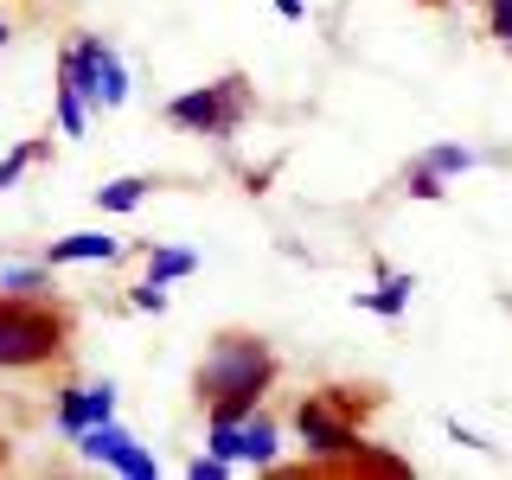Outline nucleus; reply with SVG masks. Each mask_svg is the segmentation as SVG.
Segmentation results:
<instances>
[{
  "label": "nucleus",
  "instance_id": "f257e3e1",
  "mask_svg": "<svg viewBox=\"0 0 512 480\" xmlns=\"http://www.w3.org/2000/svg\"><path fill=\"white\" fill-rule=\"evenodd\" d=\"M276 378H282L276 346H269L263 333L231 327V333H218V340L205 346L199 372H192V391H199L205 416H231V423H244L250 410H263V397H269Z\"/></svg>",
  "mask_w": 512,
  "mask_h": 480
},
{
  "label": "nucleus",
  "instance_id": "f03ea898",
  "mask_svg": "<svg viewBox=\"0 0 512 480\" xmlns=\"http://www.w3.org/2000/svg\"><path fill=\"white\" fill-rule=\"evenodd\" d=\"M288 429H295L308 468H365L372 461V436L346 416V384H327V391L301 397Z\"/></svg>",
  "mask_w": 512,
  "mask_h": 480
},
{
  "label": "nucleus",
  "instance_id": "7ed1b4c3",
  "mask_svg": "<svg viewBox=\"0 0 512 480\" xmlns=\"http://www.w3.org/2000/svg\"><path fill=\"white\" fill-rule=\"evenodd\" d=\"M167 128H180V135H205V141H231L237 128L250 116V77L244 71H224L212 84H192L180 96H167Z\"/></svg>",
  "mask_w": 512,
  "mask_h": 480
},
{
  "label": "nucleus",
  "instance_id": "20e7f679",
  "mask_svg": "<svg viewBox=\"0 0 512 480\" xmlns=\"http://www.w3.org/2000/svg\"><path fill=\"white\" fill-rule=\"evenodd\" d=\"M64 314L45 308V301H20L0 295V372H32V365L58 359L64 352Z\"/></svg>",
  "mask_w": 512,
  "mask_h": 480
},
{
  "label": "nucleus",
  "instance_id": "39448f33",
  "mask_svg": "<svg viewBox=\"0 0 512 480\" xmlns=\"http://www.w3.org/2000/svg\"><path fill=\"white\" fill-rule=\"evenodd\" d=\"M205 448L224 455L231 468H282V423L269 410H250L244 423H231V416H205Z\"/></svg>",
  "mask_w": 512,
  "mask_h": 480
},
{
  "label": "nucleus",
  "instance_id": "423d86ee",
  "mask_svg": "<svg viewBox=\"0 0 512 480\" xmlns=\"http://www.w3.org/2000/svg\"><path fill=\"white\" fill-rule=\"evenodd\" d=\"M122 256H128L122 237H109V231H71V237H58V244L45 250V263L71 269V263H122Z\"/></svg>",
  "mask_w": 512,
  "mask_h": 480
},
{
  "label": "nucleus",
  "instance_id": "0eeeda50",
  "mask_svg": "<svg viewBox=\"0 0 512 480\" xmlns=\"http://www.w3.org/2000/svg\"><path fill=\"white\" fill-rule=\"evenodd\" d=\"M410 288H416V276H404V269H391V276H378V288H359V308L365 314H378V320H404L410 314Z\"/></svg>",
  "mask_w": 512,
  "mask_h": 480
},
{
  "label": "nucleus",
  "instance_id": "6e6552de",
  "mask_svg": "<svg viewBox=\"0 0 512 480\" xmlns=\"http://www.w3.org/2000/svg\"><path fill=\"white\" fill-rule=\"evenodd\" d=\"M135 436V429H122L116 416H109V423H90V429H77L71 436V448H77V461H90V468H109V461L122 455V442Z\"/></svg>",
  "mask_w": 512,
  "mask_h": 480
},
{
  "label": "nucleus",
  "instance_id": "1a4fd4ad",
  "mask_svg": "<svg viewBox=\"0 0 512 480\" xmlns=\"http://www.w3.org/2000/svg\"><path fill=\"white\" fill-rule=\"evenodd\" d=\"M141 276H154V282H186V276H199V250H186V244H148L141 250Z\"/></svg>",
  "mask_w": 512,
  "mask_h": 480
},
{
  "label": "nucleus",
  "instance_id": "9d476101",
  "mask_svg": "<svg viewBox=\"0 0 512 480\" xmlns=\"http://www.w3.org/2000/svg\"><path fill=\"white\" fill-rule=\"evenodd\" d=\"M148 192H154V180H148V173H122V180L96 186V212H109V218H128V212H141V205H148Z\"/></svg>",
  "mask_w": 512,
  "mask_h": 480
},
{
  "label": "nucleus",
  "instance_id": "9b49d317",
  "mask_svg": "<svg viewBox=\"0 0 512 480\" xmlns=\"http://www.w3.org/2000/svg\"><path fill=\"white\" fill-rule=\"evenodd\" d=\"M96 84H103V109H96V116H116V109L128 103V90H135L128 84V58L109 39H103V52H96Z\"/></svg>",
  "mask_w": 512,
  "mask_h": 480
},
{
  "label": "nucleus",
  "instance_id": "f8f14e48",
  "mask_svg": "<svg viewBox=\"0 0 512 480\" xmlns=\"http://www.w3.org/2000/svg\"><path fill=\"white\" fill-rule=\"evenodd\" d=\"M0 295H20V301H45L52 295V263H0Z\"/></svg>",
  "mask_w": 512,
  "mask_h": 480
},
{
  "label": "nucleus",
  "instance_id": "ddd939ff",
  "mask_svg": "<svg viewBox=\"0 0 512 480\" xmlns=\"http://www.w3.org/2000/svg\"><path fill=\"white\" fill-rule=\"evenodd\" d=\"M52 423H58V436L71 442L77 429H90L96 416H90V384H58V397H52Z\"/></svg>",
  "mask_w": 512,
  "mask_h": 480
},
{
  "label": "nucleus",
  "instance_id": "4468645a",
  "mask_svg": "<svg viewBox=\"0 0 512 480\" xmlns=\"http://www.w3.org/2000/svg\"><path fill=\"white\" fill-rule=\"evenodd\" d=\"M416 160H423L429 173H442V180H461V173H474V167H480V154H474V148H461V141H429V148L416 154Z\"/></svg>",
  "mask_w": 512,
  "mask_h": 480
},
{
  "label": "nucleus",
  "instance_id": "2eb2a0df",
  "mask_svg": "<svg viewBox=\"0 0 512 480\" xmlns=\"http://www.w3.org/2000/svg\"><path fill=\"white\" fill-rule=\"evenodd\" d=\"M52 122H58V135L84 141V135H90V103H84L71 84H52Z\"/></svg>",
  "mask_w": 512,
  "mask_h": 480
},
{
  "label": "nucleus",
  "instance_id": "dca6fc26",
  "mask_svg": "<svg viewBox=\"0 0 512 480\" xmlns=\"http://www.w3.org/2000/svg\"><path fill=\"white\" fill-rule=\"evenodd\" d=\"M109 474H122V480H154V474H160V455H154V448L141 442V436H128V442H122V455L109 461Z\"/></svg>",
  "mask_w": 512,
  "mask_h": 480
},
{
  "label": "nucleus",
  "instance_id": "f3484780",
  "mask_svg": "<svg viewBox=\"0 0 512 480\" xmlns=\"http://www.w3.org/2000/svg\"><path fill=\"white\" fill-rule=\"evenodd\" d=\"M39 154H45V141H20L13 154H0V192H13V186H20V180H26V167H32Z\"/></svg>",
  "mask_w": 512,
  "mask_h": 480
},
{
  "label": "nucleus",
  "instance_id": "a211bd4d",
  "mask_svg": "<svg viewBox=\"0 0 512 480\" xmlns=\"http://www.w3.org/2000/svg\"><path fill=\"white\" fill-rule=\"evenodd\" d=\"M128 308H135V314H167V308H173V295H167V282H154V276H141L135 288H128Z\"/></svg>",
  "mask_w": 512,
  "mask_h": 480
},
{
  "label": "nucleus",
  "instance_id": "6ab92c4d",
  "mask_svg": "<svg viewBox=\"0 0 512 480\" xmlns=\"http://www.w3.org/2000/svg\"><path fill=\"white\" fill-rule=\"evenodd\" d=\"M404 192H410V199H442V192H448V180H442V173H429L423 160H410V173H404Z\"/></svg>",
  "mask_w": 512,
  "mask_h": 480
},
{
  "label": "nucleus",
  "instance_id": "aec40b11",
  "mask_svg": "<svg viewBox=\"0 0 512 480\" xmlns=\"http://www.w3.org/2000/svg\"><path fill=\"white\" fill-rule=\"evenodd\" d=\"M231 474H237V468H231V461H224V455H212V448L186 461V480H231Z\"/></svg>",
  "mask_w": 512,
  "mask_h": 480
},
{
  "label": "nucleus",
  "instance_id": "412c9836",
  "mask_svg": "<svg viewBox=\"0 0 512 480\" xmlns=\"http://www.w3.org/2000/svg\"><path fill=\"white\" fill-rule=\"evenodd\" d=\"M487 32L500 45H512V0H487Z\"/></svg>",
  "mask_w": 512,
  "mask_h": 480
},
{
  "label": "nucleus",
  "instance_id": "4be33fe9",
  "mask_svg": "<svg viewBox=\"0 0 512 480\" xmlns=\"http://www.w3.org/2000/svg\"><path fill=\"white\" fill-rule=\"evenodd\" d=\"M448 442L474 448V455H493V442H487V436H474V429H461V416H455V423H448Z\"/></svg>",
  "mask_w": 512,
  "mask_h": 480
},
{
  "label": "nucleus",
  "instance_id": "5701e85b",
  "mask_svg": "<svg viewBox=\"0 0 512 480\" xmlns=\"http://www.w3.org/2000/svg\"><path fill=\"white\" fill-rule=\"evenodd\" d=\"M269 7H276V20H288V26L308 20V0H269Z\"/></svg>",
  "mask_w": 512,
  "mask_h": 480
},
{
  "label": "nucleus",
  "instance_id": "b1692460",
  "mask_svg": "<svg viewBox=\"0 0 512 480\" xmlns=\"http://www.w3.org/2000/svg\"><path fill=\"white\" fill-rule=\"evenodd\" d=\"M7 45H13V26H7V20H0V52H7Z\"/></svg>",
  "mask_w": 512,
  "mask_h": 480
},
{
  "label": "nucleus",
  "instance_id": "393cba45",
  "mask_svg": "<svg viewBox=\"0 0 512 480\" xmlns=\"http://www.w3.org/2000/svg\"><path fill=\"white\" fill-rule=\"evenodd\" d=\"M461 7H487V0H461Z\"/></svg>",
  "mask_w": 512,
  "mask_h": 480
}]
</instances>
